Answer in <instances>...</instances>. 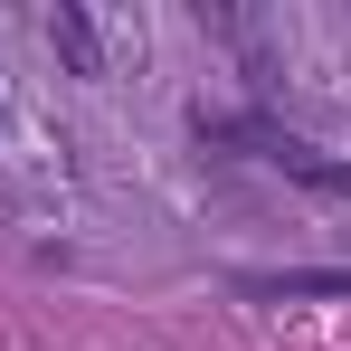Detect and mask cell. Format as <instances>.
I'll use <instances>...</instances> for the list:
<instances>
[{"mask_svg": "<svg viewBox=\"0 0 351 351\" xmlns=\"http://www.w3.org/2000/svg\"><path fill=\"white\" fill-rule=\"evenodd\" d=\"M48 48L66 58V76H105V29H95L76 0H58V10H48Z\"/></svg>", "mask_w": 351, "mask_h": 351, "instance_id": "1", "label": "cell"}, {"mask_svg": "<svg viewBox=\"0 0 351 351\" xmlns=\"http://www.w3.org/2000/svg\"><path fill=\"white\" fill-rule=\"evenodd\" d=\"M247 294H266V304H294V294H332V304H351V266H304V276H247Z\"/></svg>", "mask_w": 351, "mask_h": 351, "instance_id": "2", "label": "cell"}]
</instances>
